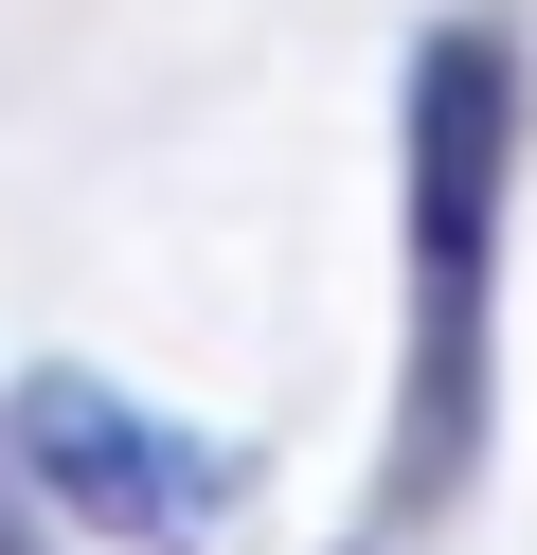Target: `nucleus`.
I'll use <instances>...</instances> for the list:
<instances>
[{
    "mask_svg": "<svg viewBox=\"0 0 537 555\" xmlns=\"http://www.w3.org/2000/svg\"><path fill=\"white\" fill-rule=\"evenodd\" d=\"M18 466H36V502L72 519V538H107V555H179V538H215L233 519V448H197V430H162L143 395H107V376H18Z\"/></svg>",
    "mask_w": 537,
    "mask_h": 555,
    "instance_id": "nucleus-2",
    "label": "nucleus"
},
{
    "mask_svg": "<svg viewBox=\"0 0 537 555\" xmlns=\"http://www.w3.org/2000/svg\"><path fill=\"white\" fill-rule=\"evenodd\" d=\"M484 251H501V54L430 37L412 73V502L484 430Z\"/></svg>",
    "mask_w": 537,
    "mask_h": 555,
    "instance_id": "nucleus-1",
    "label": "nucleus"
}]
</instances>
